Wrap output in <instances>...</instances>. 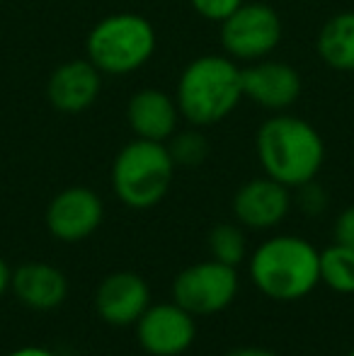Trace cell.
Wrapping results in <instances>:
<instances>
[{
    "mask_svg": "<svg viewBox=\"0 0 354 356\" xmlns=\"http://www.w3.org/2000/svg\"><path fill=\"white\" fill-rule=\"evenodd\" d=\"M175 99L189 127H216L243 102L241 63L226 54H204L192 58L179 73Z\"/></svg>",
    "mask_w": 354,
    "mask_h": 356,
    "instance_id": "cell-1",
    "label": "cell"
},
{
    "mask_svg": "<svg viewBox=\"0 0 354 356\" xmlns=\"http://www.w3.org/2000/svg\"><path fill=\"white\" fill-rule=\"evenodd\" d=\"M255 150L267 177L296 189L316 179L325 160V143L318 129L301 117L279 112L262 122Z\"/></svg>",
    "mask_w": 354,
    "mask_h": 356,
    "instance_id": "cell-2",
    "label": "cell"
},
{
    "mask_svg": "<svg viewBox=\"0 0 354 356\" xmlns=\"http://www.w3.org/2000/svg\"><path fill=\"white\" fill-rule=\"evenodd\" d=\"M250 277L274 300H296L321 282V252L296 235H277L255 250Z\"/></svg>",
    "mask_w": 354,
    "mask_h": 356,
    "instance_id": "cell-3",
    "label": "cell"
},
{
    "mask_svg": "<svg viewBox=\"0 0 354 356\" xmlns=\"http://www.w3.org/2000/svg\"><path fill=\"white\" fill-rule=\"evenodd\" d=\"M158 34L138 13H114L95 22L86 39V58L102 75L136 73L153 58Z\"/></svg>",
    "mask_w": 354,
    "mask_h": 356,
    "instance_id": "cell-4",
    "label": "cell"
},
{
    "mask_svg": "<svg viewBox=\"0 0 354 356\" xmlns=\"http://www.w3.org/2000/svg\"><path fill=\"white\" fill-rule=\"evenodd\" d=\"M175 170L177 165L166 143L134 138L114 155L109 179L124 207L143 211L166 199Z\"/></svg>",
    "mask_w": 354,
    "mask_h": 356,
    "instance_id": "cell-5",
    "label": "cell"
},
{
    "mask_svg": "<svg viewBox=\"0 0 354 356\" xmlns=\"http://www.w3.org/2000/svg\"><path fill=\"white\" fill-rule=\"evenodd\" d=\"M284 24L279 13L267 3H243L221 22V47L238 63L269 58L282 44Z\"/></svg>",
    "mask_w": 354,
    "mask_h": 356,
    "instance_id": "cell-6",
    "label": "cell"
},
{
    "mask_svg": "<svg viewBox=\"0 0 354 356\" xmlns=\"http://www.w3.org/2000/svg\"><path fill=\"white\" fill-rule=\"evenodd\" d=\"M238 274L233 267L209 259L182 269L172 282V300L192 315H214L233 303Z\"/></svg>",
    "mask_w": 354,
    "mask_h": 356,
    "instance_id": "cell-7",
    "label": "cell"
},
{
    "mask_svg": "<svg viewBox=\"0 0 354 356\" xmlns=\"http://www.w3.org/2000/svg\"><path fill=\"white\" fill-rule=\"evenodd\" d=\"M301 92V73L287 61L262 58L243 68V97L267 112H289L298 102Z\"/></svg>",
    "mask_w": 354,
    "mask_h": 356,
    "instance_id": "cell-8",
    "label": "cell"
},
{
    "mask_svg": "<svg viewBox=\"0 0 354 356\" xmlns=\"http://www.w3.org/2000/svg\"><path fill=\"white\" fill-rule=\"evenodd\" d=\"M197 334L194 315L172 303L148 305L136 320L138 344L153 356H177L187 352Z\"/></svg>",
    "mask_w": 354,
    "mask_h": 356,
    "instance_id": "cell-9",
    "label": "cell"
},
{
    "mask_svg": "<svg viewBox=\"0 0 354 356\" xmlns=\"http://www.w3.org/2000/svg\"><path fill=\"white\" fill-rule=\"evenodd\" d=\"M104 204L90 187H68L47 207V228L61 243L86 240L102 225Z\"/></svg>",
    "mask_w": 354,
    "mask_h": 356,
    "instance_id": "cell-10",
    "label": "cell"
},
{
    "mask_svg": "<svg viewBox=\"0 0 354 356\" xmlns=\"http://www.w3.org/2000/svg\"><path fill=\"white\" fill-rule=\"evenodd\" d=\"M104 75L88 58H71L58 63L47 80V97L56 112L83 114L102 95Z\"/></svg>",
    "mask_w": 354,
    "mask_h": 356,
    "instance_id": "cell-11",
    "label": "cell"
},
{
    "mask_svg": "<svg viewBox=\"0 0 354 356\" xmlns=\"http://www.w3.org/2000/svg\"><path fill=\"white\" fill-rule=\"evenodd\" d=\"M291 211V192L287 184L272 177H255L241 184L233 197V216L241 225L267 230L279 225Z\"/></svg>",
    "mask_w": 354,
    "mask_h": 356,
    "instance_id": "cell-12",
    "label": "cell"
},
{
    "mask_svg": "<svg viewBox=\"0 0 354 356\" xmlns=\"http://www.w3.org/2000/svg\"><path fill=\"white\" fill-rule=\"evenodd\" d=\"M151 305V291L143 277L134 272H114L102 279L95 293L97 315L107 325L127 327L136 325V320Z\"/></svg>",
    "mask_w": 354,
    "mask_h": 356,
    "instance_id": "cell-13",
    "label": "cell"
},
{
    "mask_svg": "<svg viewBox=\"0 0 354 356\" xmlns=\"http://www.w3.org/2000/svg\"><path fill=\"white\" fill-rule=\"evenodd\" d=\"M179 119L182 114H179L175 95H168L166 90H136L127 102V122L136 138L168 143L177 131Z\"/></svg>",
    "mask_w": 354,
    "mask_h": 356,
    "instance_id": "cell-14",
    "label": "cell"
},
{
    "mask_svg": "<svg viewBox=\"0 0 354 356\" xmlns=\"http://www.w3.org/2000/svg\"><path fill=\"white\" fill-rule=\"evenodd\" d=\"M10 289L24 308L47 313L66 300L68 279L61 269L49 262H27L13 272Z\"/></svg>",
    "mask_w": 354,
    "mask_h": 356,
    "instance_id": "cell-15",
    "label": "cell"
},
{
    "mask_svg": "<svg viewBox=\"0 0 354 356\" xmlns=\"http://www.w3.org/2000/svg\"><path fill=\"white\" fill-rule=\"evenodd\" d=\"M316 51L328 68L354 73V10L337 13L318 32Z\"/></svg>",
    "mask_w": 354,
    "mask_h": 356,
    "instance_id": "cell-16",
    "label": "cell"
},
{
    "mask_svg": "<svg viewBox=\"0 0 354 356\" xmlns=\"http://www.w3.org/2000/svg\"><path fill=\"white\" fill-rule=\"evenodd\" d=\"M321 282L337 293H354V250L335 243L321 252Z\"/></svg>",
    "mask_w": 354,
    "mask_h": 356,
    "instance_id": "cell-17",
    "label": "cell"
},
{
    "mask_svg": "<svg viewBox=\"0 0 354 356\" xmlns=\"http://www.w3.org/2000/svg\"><path fill=\"white\" fill-rule=\"evenodd\" d=\"M246 235H243V230L238 225L218 223L209 230V252H211V259H216V262L236 269L246 259Z\"/></svg>",
    "mask_w": 354,
    "mask_h": 356,
    "instance_id": "cell-18",
    "label": "cell"
},
{
    "mask_svg": "<svg viewBox=\"0 0 354 356\" xmlns=\"http://www.w3.org/2000/svg\"><path fill=\"white\" fill-rule=\"evenodd\" d=\"M166 145L177 168H199L209 158V141L202 134V129L197 127L187 129V131L177 129Z\"/></svg>",
    "mask_w": 354,
    "mask_h": 356,
    "instance_id": "cell-19",
    "label": "cell"
},
{
    "mask_svg": "<svg viewBox=\"0 0 354 356\" xmlns=\"http://www.w3.org/2000/svg\"><path fill=\"white\" fill-rule=\"evenodd\" d=\"M246 0H189L192 10L207 22H218L228 19L233 13H236Z\"/></svg>",
    "mask_w": 354,
    "mask_h": 356,
    "instance_id": "cell-20",
    "label": "cell"
},
{
    "mask_svg": "<svg viewBox=\"0 0 354 356\" xmlns=\"http://www.w3.org/2000/svg\"><path fill=\"white\" fill-rule=\"evenodd\" d=\"M296 189H298L296 204H298V209H301L303 213L318 216V213H323L328 209V192L316 182V179H311V182L301 184V187H296Z\"/></svg>",
    "mask_w": 354,
    "mask_h": 356,
    "instance_id": "cell-21",
    "label": "cell"
},
{
    "mask_svg": "<svg viewBox=\"0 0 354 356\" xmlns=\"http://www.w3.org/2000/svg\"><path fill=\"white\" fill-rule=\"evenodd\" d=\"M335 243L354 250V204L337 216L335 220Z\"/></svg>",
    "mask_w": 354,
    "mask_h": 356,
    "instance_id": "cell-22",
    "label": "cell"
},
{
    "mask_svg": "<svg viewBox=\"0 0 354 356\" xmlns=\"http://www.w3.org/2000/svg\"><path fill=\"white\" fill-rule=\"evenodd\" d=\"M226 356H277V354L260 347H241V349H231Z\"/></svg>",
    "mask_w": 354,
    "mask_h": 356,
    "instance_id": "cell-23",
    "label": "cell"
},
{
    "mask_svg": "<svg viewBox=\"0 0 354 356\" xmlns=\"http://www.w3.org/2000/svg\"><path fill=\"white\" fill-rule=\"evenodd\" d=\"M10 279H13V272H10L8 262H5V259L0 257V298H3V296L8 293V289H10Z\"/></svg>",
    "mask_w": 354,
    "mask_h": 356,
    "instance_id": "cell-24",
    "label": "cell"
},
{
    "mask_svg": "<svg viewBox=\"0 0 354 356\" xmlns=\"http://www.w3.org/2000/svg\"><path fill=\"white\" fill-rule=\"evenodd\" d=\"M8 356H56V354L49 352V349H42V347H22V349L10 352Z\"/></svg>",
    "mask_w": 354,
    "mask_h": 356,
    "instance_id": "cell-25",
    "label": "cell"
},
{
    "mask_svg": "<svg viewBox=\"0 0 354 356\" xmlns=\"http://www.w3.org/2000/svg\"><path fill=\"white\" fill-rule=\"evenodd\" d=\"M347 356H354V349H352V352H350V354H347Z\"/></svg>",
    "mask_w": 354,
    "mask_h": 356,
    "instance_id": "cell-26",
    "label": "cell"
}]
</instances>
